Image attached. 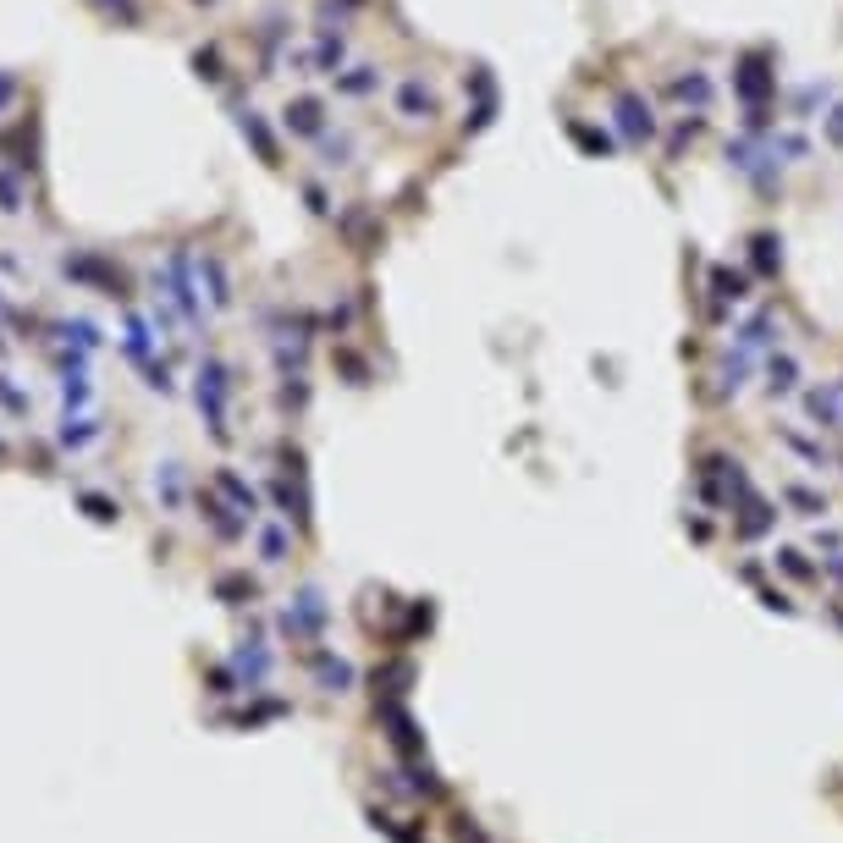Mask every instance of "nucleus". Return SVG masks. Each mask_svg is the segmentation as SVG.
<instances>
[{
  "label": "nucleus",
  "mask_w": 843,
  "mask_h": 843,
  "mask_svg": "<svg viewBox=\"0 0 843 843\" xmlns=\"http://www.w3.org/2000/svg\"><path fill=\"white\" fill-rule=\"evenodd\" d=\"M832 138H838V144H843V111H838V121H832Z\"/></svg>",
  "instance_id": "f257e3e1"
}]
</instances>
